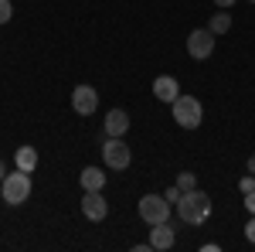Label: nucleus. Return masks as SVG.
Here are the masks:
<instances>
[{"label":"nucleus","mask_w":255,"mask_h":252,"mask_svg":"<svg viewBox=\"0 0 255 252\" xmlns=\"http://www.w3.org/2000/svg\"><path fill=\"white\" fill-rule=\"evenodd\" d=\"M177 215H180V222H187V225H204V222L211 218V198L201 191V188L184 191L180 201H177Z\"/></svg>","instance_id":"nucleus-1"},{"label":"nucleus","mask_w":255,"mask_h":252,"mask_svg":"<svg viewBox=\"0 0 255 252\" xmlns=\"http://www.w3.org/2000/svg\"><path fill=\"white\" fill-rule=\"evenodd\" d=\"M170 109H174V123L180 130H197L201 126V119H204V106H201V99L197 96H180L170 102Z\"/></svg>","instance_id":"nucleus-2"},{"label":"nucleus","mask_w":255,"mask_h":252,"mask_svg":"<svg viewBox=\"0 0 255 252\" xmlns=\"http://www.w3.org/2000/svg\"><path fill=\"white\" fill-rule=\"evenodd\" d=\"M0 194H3V201H7L10 208H17V205H24V201L31 198V174L17 167L14 174H7L3 181H0Z\"/></svg>","instance_id":"nucleus-3"},{"label":"nucleus","mask_w":255,"mask_h":252,"mask_svg":"<svg viewBox=\"0 0 255 252\" xmlns=\"http://www.w3.org/2000/svg\"><path fill=\"white\" fill-rule=\"evenodd\" d=\"M170 201L163 198V194H143L139 198V205H136V212L139 218L146 222V225H160V222H170Z\"/></svg>","instance_id":"nucleus-4"},{"label":"nucleus","mask_w":255,"mask_h":252,"mask_svg":"<svg viewBox=\"0 0 255 252\" xmlns=\"http://www.w3.org/2000/svg\"><path fill=\"white\" fill-rule=\"evenodd\" d=\"M102 160H106V167H113V171H126V167L133 164V150L126 147L123 136H106V143H102Z\"/></svg>","instance_id":"nucleus-5"},{"label":"nucleus","mask_w":255,"mask_h":252,"mask_svg":"<svg viewBox=\"0 0 255 252\" xmlns=\"http://www.w3.org/2000/svg\"><path fill=\"white\" fill-rule=\"evenodd\" d=\"M187 55L194 61H204L215 55V34L208 31V27H197V31H191L187 34Z\"/></svg>","instance_id":"nucleus-6"},{"label":"nucleus","mask_w":255,"mask_h":252,"mask_svg":"<svg viewBox=\"0 0 255 252\" xmlns=\"http://www.w3.org/2000/svg\"><path fill=\"white\" fill-rule=\"evenodd\" d=\"M72 109H75L79 116H92L99 109V92L92 85H75V89H72Z\"/></svg>","instance_id":"nucleus-7"},{"label":"nucleus","mask_w":255,"mask_h":252,"mask_svg":"<svg viewBox=\"0 0 255 252\" xmlns=\"http://www.w3.org/2000/svg\"><path fill=\"white\" fill-rule=\"evenodd\" d=\"M82 215H85L89 222H106V215H109V201L102 198V191H85V194H82Z\"/></svg>","instance_id":"nucleus-8"},{"label":"nucleus","mask_w":255,"mask_h":252,"mask_svg":"<svg viewBox=\"0 0 255 252\" xmlns=\"http://www.w3.org/2000/svg\"><path fill=\"white\" fill-rule=\"evenodd\" d=\"M174 242H177V229L170 225V222H160V225H153L150 229V249H174Z\"/></svg>","instance_id":"nucleus-9"},{"label":"nucleus","mask_w":255,"mask_h":252,"mask_svg":"<svg viewBox=\"0 0 255 252\" xmlns=\"http://www.w3.org/2000/svg\"><path fill=\"white\" fill-rule=\"evenodd\" d=\"M153 96L160 99V102H174L177 96H180V82H177L174 75H160V78H153Z\"/></svg>","instance_id":"nucleus-10"},{"label":"nucleus","mask_w":255,"mask_h":252,"mask_svg":"<svg viewBox=\"0 0 255 252\" xmlns=\"http://www.w3.org/2000/svg\"><path fill=\"white\" fill-rule=\"evenodd\" d=\"M129 130V113L126 109H109L106 113V136H126Z\"/></svg>","instance_id":"nucleus-11"},{"label":"nucleus","mask_w":255,"mask_h":252,"mask_svg":"<svg viewBox=\"0 0 255 252\" xmlns=\"http://www.w3.org/2000/svg\"><path fill=\"white\" fill-rule=\"evenodd\" d=\"M79 181H82L85 191H102V188H106V174H102V167H85V171L79 174Z\"/></svg>","instance_id":"nucleus-12"},{"label":"nucleus","mask_w":255,"mask_h":252,"mask_svg":"<svg viewBox=\"0 0 255 252\" xmlns=\"http://www.w3.org/2000/svg\"><path fill=\"white\" fill-rule=\"evenodd\" d=\"M14 164H17L20 171H27V174H31V171L38 167V150H34V147H17V154H14Z\"/></svg>","instance_id":"nucleus-13"},{"label":"nucleus","mask_w":255,"mask_h":252,"mask_svg":"<svg viewBox=\"0 0 255 252\" xmlns=\"http://www.w3.org/2000/svg\"><path fill=\"white\" fill-rule=\"evenodd\" d=\"M228 27H232V14H228V10H218L215 17L208 20V31H211V34H228Z\"/></svg>","instance_id":"nucleus-14"},{"label":"nucleus","mask_w":255,"mask_h":252,"mask_svg":"<svg viewBox=\"0 0 255 252\" xmlns=\"http://www.w3.org/2000/svg\"><path fill=\"white\" fill-rule=\"evenodd\" d=\"M177 188H180V191H194V188H197V177L191 174V171H180V174H177Z\"/></svg>","instance_id":"nucleus-15"},{"label":"nucleus","mask_w":255,"mask_h":252,"mask_svg":"<svg viewBox=\"0 0 255 252\" xmlns=\"http://www.w3.org/2000/svg\"><path fill=\"white\" fill-rule=\"evenodd\" d=\"M10 17H14V7H10V0H0V24H7Z\"/></svg>","instance_id":"nucleus-16"},{"label":"nucleus","mask_w":255,"mask_h":252,"mask_svg":"<svg viewBox=\"0 0 255 252\" xmlns=\"http://www.w3.org/2000/svg\"><path fill=\"white\" fill-rule=\"evenodd\" d=\"M180 188H177V184H170V188H167V191H163V198H167V201H170V205H177V201H180Z\"/></svg>","instance_id":"nucleus-17"},{"label":"nucleus","mask_w":255,"mask_h":252,"mask_svg":"<svg viewBox=\"0 0 255 252\" xmlns=\"http://www.w3.org/2000/svg\"><path fill=\"white\" fill-rule=\"evenodd\" d=\"M238 191H242V194H249V191H255V174H249V177H242V184H238Z\"/></svg>","instance_id":"nucleus-18"},{"label":"nucleus","mask_w":255,"mask_h":252,"mask_svg":"<svg viewBox=\"0 0 255 252\" xmlns=\"http://www.w3.org/2000/svg\"><path fill=\"white\" fill-rule=\"evenodd\" d=\"M245 239H249V242L255 246V215L249 218V225H245Z\"/></svg>","instance_id":"nucleus-19"},{"label":"nucleus","mask_w":255,"mask_h":252,"mask_svg":"<svg viewBox=\"0 0 255 252\" xmlns=\"http://www.w3.org/2000/svg\"><path fill=\"white\" fill-rule=\"evenodd\" d=\"M245 208H249V215H255V191L245 194Z\"/></svg>","instance_id":"nucleus-20"},{"label":"nucleus","mask_w":255,"mask_h":252,"mask_svg":"<svg viewBox=\"0 0 255 252\" xmlns=\"http://www.w3.org/2000/svg\"><path fill=\"white\" fill-rule=\"evenodd\" d=\"M215 7H218V10H232V7H235V0H215Z\"/></svg>","instance_id":"nucleus-21"},{"label":"nucleus","mask_w":255,"mask_h":252,"mask_svg":"<svg viewBox=\"0 0 255 252\" xmlns=\"http://www.w3.org/2000/svg\"><path fill=\"white\" fill-rule=\"evenodd\" d=\"M249 174H255V154L249 157Z\"/></svg>","instance_id":"nucleus-22"},{"label":"nucleus","mask_w":255,"mask_h":252,"mask_svg":"<svg viewBox=\"0 0 255 252\" xmlns=\"http://www.w3.org/2000/svg\"><path fill=\"white\" fill-rule=\"evenodd\" d=\"M3 177H7V164L0 160V181H3Z\"/></svg>","instance_id":"nucleus-23"},{"label":"nucleus","mask_w":255,"mask_h":252,"mask_svg":"<svg viewBox=\"0 0 255 252\" xmlns=\"http://www.w3.org/2000/svg\"><path fill=\"white\" fill-rule=\"evenodd\" d=\"M252 3H255V0H252Z\"/></svg>","instance_id":"nucleus-24"}]
</instances>
